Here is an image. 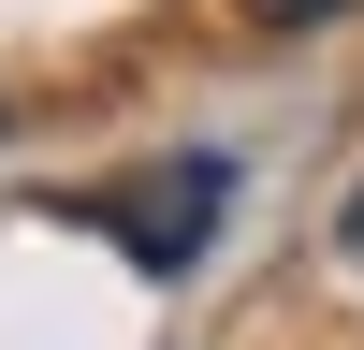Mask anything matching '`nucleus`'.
Returning a JSON list of instances; mask_svg holds the SVG:
<instances>
[{
	"instance_id": "nucleus-1",
	"label": "nucleus",
	"mask_w": 364,
	"mask_h": 350,
	"mask_svg": "<svg viewBox=\"0 0 364 350\" xmlns=\"http://www.w3.org/2000/svg\"><path fill=\"white\" fill-rule=\"evenodd\" d=\"M219 204H233V161H219V146H190V161H146V175H117V190H87V219H102L146 277H175V262H204Z\"/></svg>"
},
{
	"instance_id": "nucleus-2",
	"label": "nucleus",
	"mask_w": 364,
	"mask_h": 350,
	"mask_svg": "<svg viewBox=\"0 0 364 350\" xmlns=\"http://www.w3.org/2000/svg\"><path fill=\"white\" fill-rule=\"evenodd\" d=\"M233 15H262V29H321V15H350V0H233Z\"/></svg>"
},
{
	"instance_id": "nucleus-3",
	"label": "nucleus",
	"mask_w": 364,
	"mask_h": 350,
	"mask_svg": "<svg viewBox=\"0 0 364 350\" xmlns=\"http://www.w3.org/2000/svg\"><path fill=\"white\" fill-rule=\"evenodd\" d=\"M336 248H350V262H364V190H350V204H336Z\"/></svg>"
}]
</instances>
